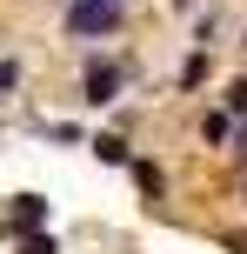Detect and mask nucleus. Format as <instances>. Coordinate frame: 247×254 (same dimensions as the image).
I'll return each mask as SVG.
<instances>
[{
  "label": "nucleus",
  "instance_id": "obj_1",
  "mask_svg": "<svg viewBox=\"0 0 247 254\" xmlns=\"http://www.w3.org/2000/svg\"><path fill=\"white\" fill-rule=\"evenodd\" d=\"M120 87H127V67H114V61H87V80H80V101H87V107H114Z\"/></svg>",
  "mask_w": 247,
  "mask_h": 254
},
{
  "label": "nucleus",
  "instance_id": "obj_2",
  "mask_svg": "<svg viewBox=\"0 0 247 254\" xmlns=\"http://www.w3.org/2000/svg\"><path fill=\"white\" fill-rule=\"evenodd\" d=\"M114 27H120V7H100V0H74V7H67V34L74 40L114 34Z\"/></svg>",
  "mask_w": 247,
  "mask_h": 254
},
{
  "label": "nucleus",
  "instance_id": "obj_3",
  "mask_svg": "<svg viewBox=\"0 0 247 254\" xmlns=\"http://www.w3.org/2000/svg\"><path fill=\"white\" fill-rule=\"evenodd\" d=\"M40 221H47V194H20V201H13V228H20V234H34Z\"/></svg>",
  "mask_w": 247,
  "mask_h": 254
},
{
  "label": "nucleus",
  "instance_id": "obj_4",
  "mask_svg": "<svg viewBox=\"0 0 247 254\" xmlns=\"http://www.w3.org/2000/svg\"><path fill=\"white\" fill-rule=\"evenodd\" d=\"M94 154H100L107 167H127V140H120V134H100V140H94Z\"/></svg>",
  "mask_w": 247,
  "mask_h": 254
},
{
  "label": "nucleus",
  "instance_id": "obj_5",
  "mask_svg": "<svg viewBox=\"0 0 247 254\" xmlns=\"http://www.w3.org/2000/svg\"><path fill=\"white\" fill-rule=\"evenodd\" d=\"M20 254H60V241L47 228H34V234H20Z\"/></svg>",
  "mask_w": 247,
  "mask_h": 254
},
{
  "label": "nucleus",
  "instance_id": "obj_6",
  "mask_svg": "<svg viewBox=\"0 0 247 254\" xmlns=\"http://www.w3.org/2000/svg\"><path fill=\"white\" fill-rule=\"evenodd\" d=\"M134 181H141L147 194H160V167H154V161H134Z\"/></svg>",
  "mask_w": 247,
  "mask_h": 254
},
{
  "label": "nucleus",
  "instance_id": "obj_7",
  "mask_svg": "<svg viewBox=\"0 0 247 254\" xmlns=\"http://www.w3.org/2000/svg\"><path fill=\"white\" fill-rule=\"evenodd\" d=\"M200 134H207V140H227V134H234V121H227V114H207V121H200Z\"/></svg>",
  "mask_w": 247,
  "mask_h": 254
},
{
  "label": "nucleus",
  "instance_id": "obj_8",
  "mask_svg": "<svg viewBox=\"0 0 247 254\" xmlns=\"http://www.w3.org/2000/svg\"><path fill=\"white\" fill-rule=\"evenodd\" d=\"M200 80H207V61H200V54H194V61L181 67V87H200Z\"/></svg>",
  "mask_w": 247,
  "mask_h": 254
},
{
  "label": "nucleus",
  "instance_id": "obj_9",
  "mask_svg": "<svg viewBox=\"0 0 247 254\" xmlns=\"http://www.w3.org/2000/svg\"><path fill=\"white\" fill-rule=\"evenodd\" d=\"M227 114H241V121H247V80H234V87H227Z\"/></svg>",
  "mask_w": 247,
  "mask_h": 254
},
{
  "label": "nucleus",
  "instance_id": "obj_10",
  "mask_svg": "<svg viewBox=\"0 0 247 254\" xmlns=\"http://www.w3.org/2000/svg\"><path fill=\"white\" fill-rule=\"evenodd\" d=\"M0 87H20V67L13 61H0Z\"/></svg>",
  "mask_w": 247,
  "mask_h": 254
},
{
  "label": "nucleus",
  "instance_id": "obj_11",
  "mask_svg": "<svg viewBox=\"0 0 247 254\" xmlns=\"http://www.w3.org/2000/svg\"><path fill=\"white\" fill-rule=\"evenodd\" d=\"M234 154H241V161H247V121H241V134H234Z\"/></svg>",
  "mask_w": 247,
  "mask_h": 254
},
{
  "label": "nucleus",
  "instance_id": "obj_12",
  "mask_svg": "<svg viewBox=\"0 0 247 254\" xmlns=\"http://www.w3.org/2000/svg\"><path fill=\"white\" fill-rule=\"evenodd\" d=\"M100 7H120V0H100Z\"/></svg>",
  "mask_w": 247,
  "mask_h": 254
}]
</instances>
